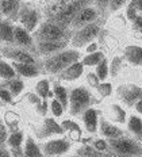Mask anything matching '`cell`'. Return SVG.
<instances>
[{
	"mask_svg": "<svg viewBox=\"0 0 142 157\" xmlns=\"http://www.w3.org/2000/svg\"><path fill=\"white\" fill-rule=\"evenodd\" d=\"M92 3H95V0H58L52 8H49V21L69 30L75 16L85 7H90Z\"/></svg>",
	"mask_w": 142,
	"mask_h": 157,
	"instance_id": "6da1fadb",
	"label": "cell"
},
{
	"mask_svg": "<svg viewBox=\"0 0 142 157\" xmlns=\"http://www.w3.org/2000/svg\"><path fill=\"white\" fill-rule=\"evenodd\" d=\"M81 54L77 50H62L60 53H56L53 56H49L42 63V69L45 73L49 75H60L62 71H65L71 65L79 63Z\"/></svg>",
	"mask_w": 142,
	"mask_h": 157,
	"instance_id": "7a4b0ae2",
	"label": "cell"
},
{
	"mask_svg": "<svg viewBox=\"0 0 142 157\" xmlns=\"http://www.w3.org/2000/svg\"><path fill=\"white\" fill-rule=\"evenodd\" d=\"M33 37H34L35 44L37 42H60L68 41L72 37V31L61 27L52 21H46L38 26Z\"/></svg>",
	"mask_w": 142,
	"mask_h": 157,
	"instance_id": "3957f363",
	"label": "cell"
},
{
	"mask_svg": "<svg viewBox=\"0 0 142 157\" xmlns=\"http://www.w3.org/2000/svg\"><path fill=\"white\" fill-rule=\"evenodd\" d=\"M110 155L114 157H142V145L135 138L119 137L107 140Z\"/></svg>",
	"mask_w": 142,
	"mask_h": 157,
	"instance_id": "277c9868",
	"label": "cell"
},
{
	"mask_svg": "<svg viewBox=\"0 0 142 157\" xmlns=\"http://www.w3.org/2000/svg\"><path fill=\"white\" fill-rule=\"evenodd\" d=\"M96 102L91 91L85 87H75L69 92V114L72 117L80 115L84 111L91 109V106Z\"/></svg>",
	"mask_w": 142,
	"mask_h": 157,
	"instance_id": "5b68a950",
	"label": "cell"
},
{
	"mask_svg": "<svg viewBox=\"0 0 142 157\" xmlns=\"http://www.w3.org/2000/svg\"><path fill=\"white\" fill-rule=\"evenodd\" d=\"M100 33V25L98 22L91 23L85 27H81L76 31H72L71 37V44L73 48H84L88 46L94 42V39L99 35Z\"/></svg>",
	"mask_w": 142,
	"mask_h": 157,
	"instance_id": "8992f818",
	"label": "cell"
},
{
	"mask_svg": "<svg viewBox=\"0 0 142 157\" xmlns=\"http://www.w3.org/2000/svg\"><path fill=\"white\" fill-rule=\"evenodd\" d=\"M0 53L4 56L6 58L11 60L12 63H19V64H30V65H37L35 57L31 54V52L26 50L19 46H6L0 50Z\"/></svg>",
	"mask_w": 142,
	"mask_h": 157,
	"instance_id": "52a82bcc",
	"label": "cell"
},
{
	"mask_svg": "<svg viewBox=\"0 0 142 157\" xmlns=\"http://www.w3.org/2000/svg\"><path fill=\"white\" fill-rule=\"evenodd\" d=\"M18 19L29 33H34L39 26V12L30 4H22Z\"/></svg>",
	"mask_w": 142,
	"mask_h": 157,
	"instance_id": "ba28073f",
	"label": "cell"
},
{
	"mask_svg": "<svg viewBox=\"0 0 142 157\" xmlns=\"http://www.w3.org/2000/svg\"><path fill=\"white\" fill-rule=\"evenodd\" d=\"M98 18H99V11L96 7H92V6L85 7L75 16V19L72 21L69 29H71V31H76L81 27H85V26H88L91 23H95L98 21Z\"/></svg>",
	"mask_w": 142,
	"mask_h": 157,
	"instance_id": "9c48e42d",
	"label": "cell"
},
{
	"mask_svg": "<svg viewBox=\"0 0 142 157\" xmlns=\"http://www.w3.org/2000/svg\"><path fill=\"white\" fill-rule=\"evenodd\" d=\"M117 94L123 104L127 107H134L142 98V88L135 84H123L117 90Z\"/></svg>",
	"mask_w": 142,
	"mask_h": 157,
	"instance_id": "30bf717a",
	"label": "cell"
},
{
	"mask_svg": "<svg viewBox=\"0 0 142 157\" xmlns=\"http://www.w3.org/2000/svg\"><path fill=\"white\" fill-rule=\"evenodd\" d=\"M71 149V142L67 138H56L45 142L42 145V152L45 157H61Z\"/></svg>",
	"mask_w": 142,
	"mask_h": 157,
	"instance_id": "8fae6325",
	"label": "cell"
},
{
	"mask_svg": "<svg viewBox=\"0 0 142 157\" xmlns=\"http://www.w3.org/2000/svg\"><path fill=\"white\" fill-rule=\"evenodd\" d=\"M34 132H35V137H38L39 140H44V138H49L52 136H57V134H64L65 130L62 125L56 122V119L45 118L44 122L34 129Z\"/></svg>",
	"mask_w": 142,
	"mask_h": 157,
	"instance_id": "7c38bea8",
	"label": "cell"
},
{
	"mask_svg": "<svg viewBox=\"0 0 142 157\" xmlns=\"http://www.w3.org/2000/svg\"><path fill=\"white\" fill-rule=\"evenodd\" d=\"M15 45L19 48H23L26 50L35 52V41L34 37H31L30 33L22 27L21 25L15 26Z\"/></svg>",
	"mask_w": 142,
	"mask_h": 157,
	"instance_id": "4fadbf2b",
	"label": "cell"
},
{
	"mask_svg": "<svg viewBox=\"0 0 142 157\" xmlns=\"http://www.w3.org/2000/svg\"><path fill=\"white\" fill-rule=\"evenodd\" d=\"M68 45V41H60V42H37L35 44V53L41 56H53L56 53L62 52Z\"/></svg>",
	"mask_w": 142,
	"mask_h": 157,
	"instance_id": "5bb4252c",
	"label": "cell"
},
{
	"mask_svg": "<svg viewBox=\"0 0 142 157\" xmlns=\"http://www.w3.org/2000/svg\"><path fill=\"white\" fill-rule=\"evenodd\" d=\"M100 111L96 110V109H88L87 111L81 114V119H83V123L85 126V130L91 134H95L99 129V122H100Z\"/></svg>",
	"mask_w": 142,
	"mask_h": 157,
	"instance_id": "9a60e30c",
	"label": "cell"
},
{
	"mask_svg": "<svg viewBox=\"0 0 142 157\" xmlns=\"http://www.w3.org/2000/svg\"><path fill=\"white\" fill-rule=\"evenodd\" d=\"M21 7V0H0V11L10 21H16L18 19Z\"/></svg>",
	"mask_w": 142,
	"mask_h": 157,
	"instance_id": "2e32d148",
	"label": "cell"
},
{
	"mask_svg": "<svg viewBox=\"0 0 142 157\" xmlns=\"http://www.w3.org/2000/svg\"><path fill=\"white\" fill-rule=\"evenodd\" d=\"M99 132L103 137H106L107 140L112 138H119V137L125 136V132L122 129H119L118 126H114L111 122H108L106 118L100 117V122H99Z\"/></svg>",
	"mask_w": 142,
	"mask_h": 157,
	"instance_id": "e0dca14e",
	"label": "cell"
},
{
	"mask_svg": "<svg viewBox=\"0 0 142 157\" xmlns=\"http://www.w3.org/2000/svg\"><path fill=\"white\" fill-rule=\"evenodd\" d=\"M0 42H4L8 46L15 44V26L10 19L0 21Z\"/></svg>",
	"mask_w": 142,
	"mask_h": 157,
	"instance_id": "ac0fdd59",
	"label": "cell"
},
{
	"mask_svg": "<svg viewBox=\"0 0 142 157\" xmlns=\"http://www.w3.org/2000/svg\"><path fill=\"white\" fill-rule=\"evenodd\" d=\"M123 57L129 64L140 67V65H142V46H138V45H129V46L125 48Z\"/></svg>",
	"mask_w": 142,
	"mask_h": 157,
	"instance_id": "d6986e66",
	"label": "cell"
},
{
	"mask_svg": "<svg viewBox=\"0 0 142 157\" xmlns=\"http://www.w3.org/2000/svg\"><path fill=\"white\" fill-rule=\"evenodd\" d=\"M83 72H84V65H83V63H76L73 65H71L69 68H67L65 71H62L61 73L58 75V78L64 80V81H75L81 76Z\"/></svg>",
	"mask_w": 142,
	"mask_h": 157,
	"instance_id": "ffe728a7",
	"label": "cell"
},
{
	"mask_svg": "<svg viewBox=\"0 0 142 157\" xmlns=\"http://www.w3.org/2000/svg\"><path fill=\"white\" fill-rule=\"evenodd\" d=\"M15 72L19 76L23 77H37L39 76V68L37 65H30V64H19V63H12Z\"/></svg>",
	"mask_w": 142,
	"mask_h": 157,
	"instance_id": "44dd1931",
	"label": "cell"
},
{
	"mask_svg": "<svg viewBox=\"0 0 142 157\" xmlns=\"http://www.w3.org/2000/svg\"><path fill=\"white\" fill-rule=\"evenodd\" d=\"M23 157H45L44 152L38 146V144L34 141L33 137H27L23 148Z\"/></svg>",
	"mask_w": 142,
	"mask_h": 157,
	"instance_id": "7402d4cb",
	"label": "cell"
},
{
	"mask_svg": "<svg viewBox=\"0 0 142 157\" xmlns=\"http://www.w3.org/2000/svg\"><path fill=\"white\" fill-rule=\"evenodd\" d=\"M127 130L137 141H142V119L137 115H130L127 121Z\"/></svg>",
	"mask_w": 142,
	"mask_h": 157,
	"instance_id": "603a6c76",
	"label": "cell"
},
{
	"mask_svg": "<svg viewBox=\"0 0 142 157\" xmlns=\"http://www.w3.org/2000/svg\"><path fill=\"white\" fill-rule=\"evenodd\" d=\"M0 86L10 90L14 96H18V95L22 94L23 88H25V83L21 78H11V80H4V83H2Z\"/></svg>",
	"mask_w": 142,
	"mask_h": 157,
	"instance_id": "cb8c5ba5",
	"label": "cell"
},
{
	"mask_svg": "<svg viewBox=\"0 0 142 157\" xmlns=\"http://www.w3.org/2000/svg\"><path fill=\"white\" fill-rule=\"evenodd\" d=\"M76 156L77 157H107L111 155L99 152V150H96L92 145H83L81 148H79L76 150Z\"/></svg>",
	"mask_w": 142,
	"mask_h": 157,
	"instance_id": "d4e9b609",
	"label": "cell"
},
{
	"mask_svg": "<svg viewBox=\"0 0 142 157\" xmlns=\"http://www.w3.org/2000/svg\"><path fill=\"white\" fill-rule=\"evenodd\" d=\"M110 114H111V118L117 123H121V125H122V123H126L127 122V113L125 111V109H122L119 104H117V103L111 104Z\"/></svg>",
	"mask_w": 142,
	"mask_h": 157,
	"instance_id": "484cf974",
	"label": "cell"
},
{
	"mask_svg": "<svg viewBox=\"0 0 142 157\" xmlns=\"http://www.w3.org/2000/svg\"><path fill=\"white\" fill-rule=\"evenodd\" d=\"M53 91H54V96L56 99L60 102L62 106H64V109H67L69 106V94H68V90L65 88L64 86H60V84H54V88H53Z\"/></svg>",
	"mask_w": 142,
	"mask_h": 157,
	"instance_id": "4316f807",
	"label": "cell"
},
{
	"mask_svg": "<svg viewBox=\"0 0 142 157\" xmlns=\"http://www.w3.org/2000/svg\"><path fill=\"white\" fill-rule=\"evenodd\" d=\"M16 72L12 67V64L6 63L4 60L0 58V77L3 80H11V78H16Z\"/></svg>",
	"mask_w": 142,
	"mask_h": 157,
	"instance_id": "83f0119b",
	"label": "cell"
},
{
	"mask_svg": "<svg viewBox=\"0 0 142 157\" xmlns=\"http://www.w3.org/2000/svg\"><path fill=\"white\" fill-rule=\"evenodd\" d=\"M35 94L41 98L42 100H48V98L53 96V92L50 91V86H49L48 80H39L35 87Z\"/></svg>",
	"mask_w": 142,
	"mask_h": 157,
	"instance_id": "f1b7e54d",
	"label": "cell"
},
{
	"mask_svg": "<svg viewBox=\"0 0 142 157\" xmlns=\"http://www.w3.org/2000/svg\"><path fill=\"white\" fill-rule=\"evenodd\" d=\"M104 60V54L102 52H95L83 58V65L84 67H98L102 61Z\"/></svg>",
	"mask_w": 142,
	"mask_h": 157,
	"instance_id": "f546056e",
	"label": "cell"
},
{
	"mask_svg": "<svg viewBox=\"0 0 142 157\" xmlns=\"http://www.w3.org/2000/svg\"><path fill=\"white\" fill-rule=\"evenodd\" d=\"M95 73L98 75V77L100 78V81H103V80H106V78L108 77V75H110V65H108V63H107V60H106V58L96 67Z\"/></svg>",
	"mask_w": 142,
	"mask_h": 157,
	"instance_id": "4dcf8cb0",
	"label": "cell"
},
{
	"mask_svg": "<svg viewBox=\"0 0 142 157\" xmlns=\"http://www.w3.org/2000/svg\"><path fill=\"white\" fill-rule=\"evenodd\" d=\"M62 127H64V130H68V132H71L72 134V137L76 134V137H80L81 136V130H80V127H79V125L76 122H73V121H64L62 122Z\"/></svg>",
	"mask_w": 142,
	"mask_h": 157,
	"instance_id": "1f68e13d",
	"label": "cell"
},
{
	"mask_svg": "<svg viewBox=\"0 0 142 157\" xmlns=\"http://www.w3.org/2000/svg\"><path fill=\"white\" fill-rule=\"evenodd\" d=\"M92 146H94L96 150H99V152L110 155V146H108L107 140H103V138L94 140V141H92Z\"/></svg>",
	"mask_w": 142,
	"mask_h": 157,
	"instance_id": "d6a6232c",
	"label": "cell"
},
{
	"mask_svg": "<svg viewBox=\"0 0 142 157\" xmlns=\"http://www.w3.org/2000/svg\"><path fill=\"white\" fill-rule=\"evenodd\" d=\"M126 16L129 21H131V22L138 16V10H137V6H135V0H130L129 2L127 8H126Z\"/></svg>",
	"mask_w": 142,
	"mask_h": 157,
	"instance_id": "836d02e7",
	"label": "cell"
},
{
	"mask_svg": "<svg viewBox=\"0 0 142 157\" xmlns=\"http://www.w3.org/2000/svg\"><path fill=\"white\" fill-rule=\"evenodd\" d=\"M96 91L102 98H107L112 94V86H111V83H100L96 87Z\"/></svg>",
	"mask_w": 142,
	"mask_h": 157,
	"instance_id": "e575fe53",
	"label": "cell"
},
{
	"mask_svg": "<svg viewBox=\"0 0 142 157\" xmlns=\"http://www.w3.org/2000/svg\"><path fill=\"white\" fill-rule=\"evenodd\" d=\"M122 68V58L121 57H114L111 61V65H110V75L112 77H115L118 73H119Z\"/></svg>",
	"mask_w": 142,
	"mask_h": 157,
	"instance_id": "d590c367",
	"label": "cell"
},
{
	"mask_svg": "<svg viewBox=\"0 0 142 157\" xmlns=\"http://www.w3.org/2000/svg\"><path fill=\"white\" fill-rule=\"evenodd\" d=\"M64 110H65L64 106H62L57 99H53L50 102V111L54 117H61L62 113H64Z\"/></svg>",
	"mask_w": 142,
	"mask_h": 157,
	"instance_id": "8d00e7d4",
	"label": "cell"
},
{
	"mask_svg": "<svg viewBox=\"0 0 142 157\" xmlns=\"http://www.w3.org/2000/svg\"><path fill=\"white\" fill-rule=\"evenodd\" d=\"M0 99H2V102H4V103H12V100H14V95L11 94L10 90L0 86Z\"/></svg>",
	"mask_w": 142,
	"mask_h": 157,
	"instance_id": "74e56055",
	"label": "cell"
},
{
	"mask_svg": "<svg viewBox=\"0 0 142 157\" xmlns=\"http://www.w3.org/2000/svg\"><path fill=\"white\" fill-rule=\"evenodd\" d=\"M8 140V132L6 123L3 122V119L0 118V146H4V144H7Z\"/></svg>",
	"mask_w": 142,
	"mask_h": 157,
	"instance_id": "f35d334b",
	"label": "cell"
},
{
	"mask_svg": "<svg viewBox=\"0 0 142 157\" xmlns=\"http://www.w3.org/2000/svg\"><path fill=\"white\" fill-rule=\"evenodd\" d=\"M110 2L111 0H95V6H96L99 14H102V15L106 14L107 8L110 7Z\"/></svg>",
	"mask_w": 142,
	"mask_h": 157,
	"instance_id": "ab89813d",
	"label": "cell"
},
{
	"mask_svg": "<svg viewBox=\"0 0 142 157\" xmlns=\"http://www.w3.org/2000/svg\"><path fill=\"white\" fill-rule=\"evenodd\" d=\"M126 3H127V0H111L108 10H110V12H115L118 10H121Z\"/></svg>",
	"mask_w": 142,
	"mask_h": 157,
	"instance_id": "60d3db41",
	"label": "cell"
},
{
	"mask_svg": "<svg viewBox=\"0 0 142 157\" xmlns=\"http://www.w3.org/2000/svg\"><path fill=\"white\" fill-rule=\"evenodd\" d=\"M87 83L90 84L91 87H95V88H96L99 84H100V78L98 77V75L95 73V72H90V73L87 75Z\"/></svg>",
	"mask_w": 142,
	"mask_h": 157,
	"instance_id": "b9f144b4",
	"label": "cell"
},
{
	"mask_svg": "<svg viewBox=\"0 0 142 157\" xmlns=\"http://www.w3.org/2000/svg\"><path fill=\"white\" fill-rule=\"evenodd\" d=\"M133 29L142 35V15H138L133 21Z\"/></svg>",
	"mask_w": 142,
	"mask_h": 157,
	"instance_id": "7bdbcfd3",
	"label": "cell"
},
{
	"mask_svg": "<svg viewBox=\"0 0 142 157\" xmlns=\"http://www.w3.org/2000/svg\"><path fill=\"white\" fill-rule=\"evenodd\" d=\"M96 50H98V44H96V42H92V44H91V45H88L87 49H85V52H87L88 54L95 53Z\"/></svg>",
	"mask_w": 142,
	"mask_h": 157,
	"instance_id": "ee69618b",
	"label": "cell"
},
{
	"mask_svg": "<svg viewBox=\"0 0 142 157\" xmlns=\"http://www.w3.org/2000/svg\"><path fill=\"white\" fill-rule=\"evenodd\" d=\"M0 157H14L12 153H10V150H7L4 146H0Z\"/></svg>",
	"mask_w": 142,
	"mask_h": 157,
	"instance_id": "f6af8a7d",
	"label": "cell"
},
{
	"mask_svg": "<svg viewBox=\"0 0 142 157\" xmlns=\"http://www.w3.org/2000/svg\"><path fill=\"white\" fill-rule=\"evenodd\" d=\"M134 107H135V111H137L138 114H142V98H141L140 100H138L137 103H135Z\"/></svg>",
	"mask_w": 142,
	"mask_h": 157,
	"instance_id": "bcb514c9",
	"label": "cell"
},
{
	"mask_svg": "<svg viewBox=\"0 0 142 157\" xmlns=\"http://www.w3.org/2000/svg\"><path fill=\"white\" fill-rule=\"evenodd\" d=\"M135 6H137L138 12H141V15H142V0H135Z\"/></svg>",
	"mask_w": 142,
	"mask_h": 157,
	"instance_id": "7dc6e473",
	"label": "cell"
},
{
	"mask_svg": "<svg viewBox=\"0 0 142 157\" xmlns=\"http://www.w3.org/2000/svg\"><path fill=\"white\" fill-rule=\"evenodd\" d=\"M2 16H3V14H2V11H0V21H2Z\"/></svg>",
	"mask_w": 142,
	"mask_h": 157,
	"instance_id": "c3c4849f",
	"label": "cell"
},
{
	"mask_svg": "<svg viewBox=\"0 0 142 157\" xmlns=\"http://www.w3.org/2000/svg\"><path fill=\"white\" fill-rule=\"evenodd\" d=\"M107 157H114V156H107Z\"/></svg>",
	"mask_w": 142,
	"mask_h": 157,
	"instance_id": "681fc988",
	"label": "cell"
},
{
	"mask_svg": "<svg viewBox=\"0 0 142 157\" xmlns=\"http://www.w3.org/2000/svg\"><path fill=\"white\" fill-rule=\"evenodd\" d=\"M0 106H2V104H0Z\"/></svg>",
	"mask_w": 142,
	"mask_h": 157,
	"instance_id": "f907efd6",
	"label": "cell"
}]
</instances>
